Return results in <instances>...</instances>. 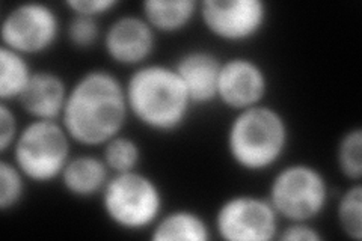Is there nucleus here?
I'll return each instance as SVG.
<instances>
[{"mask_svg":"<svg viewBox=\"0 0 362 241\" xmlns=\"http://www.w3.org/2000/svg\"><path fill=\"white\" fill-rule=\"evenodd\" d=\"M337 219L343 234L354 240H362V186L361 181L354 182L338 201Z\"/></svg>","mask_w":362,"mask_h":241,"instance_id":"18","label":"nucleus"},{"mask_svg":"<svg viewBox=\"0 0 362 241\" xmlns=\"http://www.w3.org/2000/svg\"><path fill=\"white\" fill-rule=\"evenodd\" d=\"M142 153L139 143L122 133L112 137L107 143L103 145V160L112 174L138 169Z\"/></svg>","mask_w":362,"mask_h":241,"instance_id":"19","label":"nucleus"},{"mask_svg":"<svg viewBox=\"0 0 362 241\" xmlns=\"http://www.w3.org/2000/svg\"><path fill=\"white\" fill-rule=\"evenodd\" d=\"M70 86L53 71H33L18 105L32 119L59 121Z\"/></svg>","mask_w":362,"mask_h":241,"instance_id":"13","label":"nucleus"},{"mask_svg":"<svg viewBox=\"0 0 362 241\" xmlns=\"http://www.w3.org/2000/svg\"><path fill=\"white\" fill-rule=\"evenodd\" d=\"M267 201L281 221L313 223L329 202V184L323 172L315 166L291 163L275 174Z\"/></svg>","mask_w":362,"mask_h":241,"instance_id":"6","label":"nucleus"},{"mask_svg":"<svg viewBox=\"0 0 362 241\" xmlns=\"http://www.w3.org/2000/svg\"><path fill=\"white\" fill-rule=\"evenodd\" d=\"M290 142V129L282 113L266 105L240 112L226 130V149L233 163L259 174L279 163Z\"/></svg>","mask_w":362,"mask_h":241,"instance_id":"3","label":"nucleus"},{"mask_svg":"<svg viewBox=\"0 0 362 241\" xmlns=\"http://www.w3.org/2000/svg\"><path fill=\"white\" fill-rule=\"evenodd\" d=\"M100 198L109 222L122 231H150L163 214L160 186L138 169L112 174Z\"/></svg>","mask_w":362,"mask_h":241,"instance_id":"4","label":"nucleus"},{"mask_svg":"<svg viewBox=\"0 0 362 241\" xmlns=\"http://www.w3.org/2000/svg\"><path fill=\"white\" fill-rule=\"evenodd\" d=\"M150 231L154 241H209L213 237L206 219L187 208L163 211Z\"/></svg>","mask_w":362,"mask_h":241,"instance_id":"15","label":"nucleus"},{"mask_svg":"<svg viewBox=\"0 0 362 241\" xmlns=\"http://www.w3.org/2000/svg\"><path fill=\"white\" fill-rule=\"evenodd\" d=\"M61 20L56 11L41 2H25L11 8L2 20V45L26 57L45 53L58 41Z\"/></svg>","mask_w":362,"mask_h":241,"instance_id":"7","label":"nucleus"},{"mask_svg":"<svg viewBox=\"0 0 362 241\" xmlns=\"http://www.w3.org/2000/svg\"><path fill=\"white\" fill-rule=\"evenodd\" d=\"M269 90L264 68L251 57L235 56L222 61L218 80V101L234 112L263 105Z\"/></svg>","mask_w":362,"mask_h":241,"instance_id":"10","label":"nucleus"},{"mask_svg":"<svg viewBox=\"0 0 362 241\" xmlns=\"http://www.w3.org/2000/svg\"><path fill=\"white\" fill-rule=\"evenodd\" d=\"M112 175L110 169L105 163L103 157L89 154L71 155L64 167L59 181L66 193L74 198L89 199L105 190Z\"/></svg>","mask_w":362,"mask_h":241,"instance_id":"14","label":"nucleus"},{"mask_svg":"<svg viewBox=\"0 0 362 241\" xmlns=\"http://www.w3.org/2000/svg\"><path fill=\"white\" fill-rule=\"evenodd\" d=\"M279 222L267 198L234 194L219 205L213 229L225 241H272L278 237Z\"/></svg>","mask_w":362,"mask_h":241,"instance_id":"8","label":"nucleus"},{"mask_svg":"<svg viewBox=\"0 0 362 241\" xmlns=\"http://www.w3.org/2000/svg\"><path fill=\"white\" fill-rule=\"evenodd\" d=\"M198 8L199 4L194 0H146L142 17L156 33H177L198 16Z\"/></svg>","mask_w":362,"mask_h":241,"instance_id":"16","label":"nucleus"},{"mask_svg":"<svg viewBox=\"0 0 362 241\" xmlns=\"http://www.w3.org/2000/svg\"><path fill=\"white\" fill-rule=\"evenodd\" d=\"M130 117L154 133H174L189 118L192 102L174 65L145 64L124 83Z\"/></svg>","mask_w":362,"mask_h":241,"instance_id":"2","label":"nucleus"},{"mask_svg":"<svg viewBox=\"0 0 362 241\" xmlns=\"http://www.w3.org/2000/svg\"><path fill=\"white\" fill-rule=\"evenodd\" d=\"M103 45L110 59L122 66L148 64L156 49V32L142 16L126 14L113 20L103 33Z\"/></svg>","mask_w":362,"mask_h":241,"instance_id":"11","label":"nucleus"},{"mask_svg":"<svg viewBox=\"0 0 362 241\" xmlns=\"http://www.w3.org/2000/svg\"><path fill=\"white\" fill-rule=\"evenodd\" d=\"M222 61L209 50H190L180 56L174 65L194 106L218 100V80Z\"/></svg>","mask_w":362,"mask_h":241,"instance_id":"12","label":"nucleus"},{"mask_svg":"<svg viewBox=\"0 0 362 241\" xmlns=\"http://www.w3.org/2000/svg\"><path fill=\"white\" fill-rule=\"evenodd\" d=\"M71 143L59 121L32 119L20 130L11 148V162L28 181L47 184L61 178L71 158Z\"/></svg>","mask_w":362,"mask_h":241,"instance_id":"5","label":"nucleus"},{"mask_svg":"<svg viewBox=\"0 0 362 241\" xmlns=\"http://www.w3.org/2000/svg\"><path fill=\"white\" fill-rule=\"evenodd\" d=\"M129 117L124 83L107 70H90L70 86L59 122L73 143L103 146L122 133Z\"/></svg>","mask_w":362,"mask_h":241,"instance_id":"1","label":"nucleus"},{"mask_svg":"<svg viewBox=\"0 0 362 241\" xmlns=\"http://www.w3.org/2000/svg\"><path fill=\"white\" fill-rule=\"evenodd\" d=\"M276 238L282 241H320L323 235L311 222H291L279 229Z\"/></svg>","mask_w":362,"mask_h":241,"instance_id":"25","label":"nucleus"},{"mask_svg":"<svg viewBox=\"0 0 362 241\" xmlns=\"http://www.w3.org/2000/svg\"><path fill=\"white\" fill-rule=\"evenodd\" d=\"M33 71L26 56L0 45V101H18Z\"/></svg>","mask_w":362,"mask_h":241,"instance_id":"17","label":"nucleus"},{"mask_svg":"<svg viewBox=\"0 0 362 241\" xmlns=\"http://www.w3.org/2000/svg\"><path fill=\"white\" fill-rule=\"evenodd\" d=\"M66 8L77 16L98 18L118 6L117 0H68Z\"/></svg>","mask_w":362,"mask_h":241,"instance_id":"24","label":"nucleus"},{"mask_svg":"<svg viewBox=\"0 0 362 241\" xmlns=\"http://www.w3.org/2000/svg\"><path fill=\"white\" fill-rule=\"evenodd\" d=\"M267 5L262 0H204L198 17L210 35L219 41H251L267 23Z\"/></svg>","mask_w":362,"mask_h":241,"instance_id":"9","label":"nucleus"},{"mask_svg":"<svg viewBox=\"0 0 362 241\" xmlns=\"http://www.w3.org/2000/svg\"><path fill=\"white\" fill-rule=\"evenodd\" d=\"M65 33L73 47L82 50L94 47L100 38H103L98 18L77 14H73L70 21H68Z\"/></svg>","mask_w":362,"mask_h":241,"instance_id":"22","label":"nucleus"},{"mask_svg":"<svg viewBox=\"0 0 362 241\" xmlns=\"http://www.w3.org/2000/svg\"><path fill=\"white\" fill-rule=\"evenodd\" d=\"M26 181L28 178L11 160L4 158L0 162V210L8 213L21 204L25 198Z\"/></svg>","mask_w":362,"mask_h":241,"instance_id":"21","label":"nucleus"},{"mask_svg":"<svg viewBox=\"0 0 362 241\" xmlns=\"http://www.w3.org/2000/svg\"><path fill=\"white\" fill-rule=\"evenodd\" d=\"M20 130L13 107L8 102L0 101V153L4 155L11 151Z\"/></svg>","mask_w":362,"mask_h":241,"instance_id":"23","label":"nucleus"},{"mask_svg":"<svg viewBox=\"0 0 362 241\" xmlns=\"http://www.w3.org/2000/svg\"><path fill=\"white\" fill-rule=\"evenodd\" d=\"M337 166L341 175L358 182L362 177V130L361 127L346 131L337 146Z\"/></svg>","mask_w":362,"mask_h":241,"instance_id":"20","label":"nucleus"}]
</instances>
